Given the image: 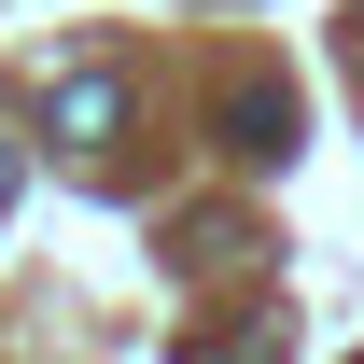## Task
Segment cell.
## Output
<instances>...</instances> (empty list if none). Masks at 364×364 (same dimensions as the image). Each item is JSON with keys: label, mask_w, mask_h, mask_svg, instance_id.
<instances>
[{"label": "cell", "mask_w": 364, "mask_h": 364, "mask_svg": "<svg viewBox=\"0 0 364 364\" xmlns=\"http://www.w3.org/2000/svg\"><path fill=\"white\" fill-rule=\"evenodd\" d=\"M43 127H56V140H70V154H98V140L127 127V85H112V70H70V85H56V98H43Z\"/></svg>", "instance_id": "cell-1"}, {"label": "cell", "mask_w": 364, "mask_h": 364, "mask_svg": "<svg viewBox=\"0 0 364 364\" xmlns=\"http://www.w3.org/2000/svg\"><path fill=\"white\" fill-rule=\"evenodd\" d=\"M238 154H252V168H280V154H294V98H280V85L238 98Z\"/></svg>", "instance_id": "cell-2"}, {"label": "cell", "mask_w": 364, "mask_h": 364, "mask_svg": "<svg viewBox=\"0 0 364 364\" xmlns=\"http://www.w3.org/2000/svg\"><path fill=\"white\" fill-rule=\"evenodd\" d=\"M196 364H280V350H267V322H252V336H225V350H196Z\"/></svg>", "instance_id": "cell-3"}, {"label": "cell", "mask_w": 364, "mask_h": 364, "mask_svg": "<svg viewBox=\"0 0 364 364\" xmlns=\"http://www.w3.org/2000/svg\"><path fill=\"white\" fill-rule=\"evenodd\" d=\"M0 196H14V154H0Z\"/></svg>", "instance_id": "cell-4"}]
</instances>
